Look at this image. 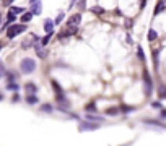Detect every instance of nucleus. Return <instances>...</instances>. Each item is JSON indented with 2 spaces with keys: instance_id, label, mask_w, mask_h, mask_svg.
<instances>
[{
  "instance_id": "f257e3e1",
  "label": "nucleus",
  "mask_w": 166,
  "mask_h": 146,
  "mask_svg": "<svg viewBox=\"0 0 166 146\" xmlns=\"http://www.w3.org/2000/svg\"><path fill=\"white\" fill-rule=\"evenodd\" d=\"M25 31H26V25H10L8 31H7V36H8L10 39H13V38H17L18 34L25 33Z\"/></svg>"
},
{
  "instance_id": "f03ea898",
  "label": "nucleus",
  "mask_w": 166,
  "mask_h": 146,
  "mask_svg": "<svg viewBox=\"0 0 166 146\" xmlns=\"http://www.w3.org/2000/svg\"><path fill=\"white\" fill-rule=\"evenodd\" d=\"M20 68L23 73H33L36 68V63H34L33 58H25V60L20 63Z\"/></svg>"
},
{
  "instance_id": "7ed1b4c3",
  "label": "nucleus",
  "mask_w": 166,
  "mask_h": 146,
  "mask_svg": "<svg viewBox=\"0 0 166 146\" xmlns=\"http://www.w3.org/2000/svg\"><path fill=\"white\" fill-rule=\"evenodd\" d=\"M38 41H39V38H38L36 34H28V38L21 42V46H23V49H30V47H33Z\"/></svg>"
},
{
  "instance_id": "20e7f679",
  "label": "nucleus",
  "mask_w": 166,
  "mask_h": 146,
  "mask_svg": "<svg viewBox=\"0 0 166 146\" xmlns=\"http://www.w3.org/2000/svg\"><path fill=\"white\" fill-rule=\"evenodd\" d=\"M33 47H34V50H36V54H38L39 58H46V57H47V50H46L44 44H38V42H36Z\"/></svg>"
},
{
  "instance_id": "39448f33",
  "label": "nucleus",
  "mask_w": 166,
  "mask_h": 146,
  "mask_svg": "<svg viewBox=\"0 0 166 146\" xmlns=\"http://www.w3.org/2000/svg\"><path fill=\"white\" fill-rule=\"evenodd\" d=\"M77 31H78V26H69L67 25V29H65V31L62 29V33L59 34V38L64 39V38H67V36H74V34H77Z\"/></svg>"
},
{
  "instance_id": "423d86ee",
  "label": "nucleus",
  "mask_w": 166,
  "mask_h": 146,
  "mask_svg": "<svg viewBox=\"0 0 166 146\" xmlns=\"http://www.w3.org/2000/svg\"><path fill=\"white\" fill-rule=\"evenodd\" d=\"M80 21H82V15L75 13V15H72V16H70V20L67 21V25L69 26H78V25H80Z\"/></svg>"
},
{
  "instance_id": "0eeeda50",
  "label": "nucleus",
  "mask_w": 166,
  "mask_h": 146,
  "mask_svg": "<svg viewBox=\"0 0 166 146\" xmlns=\"http://www.w3.org/2000/svg\"><path fill=\"white\" fill-rule=\"evenodd\" d=\"M41 2H39V0H36V2H33V5H31V13L33 15H41Z\"/></svg>"
},
{
  "instance_id": "6e6552de",
  "label": "nucleus",
  "mask_w": 166,
  "mask_h": 146,
  "mask_svg": "<svg viewBox=\"0 0 166 146\" xmlns=\"http://www.w3.org/2000/svg\"><path fill=\"white\" fill-rule=\"evenodd\" d=\"M143 78H145V93L150 94V93H151V80H150V76H148L147 71H145V75H143Z\"/></svg>"
},
{
  "instance_id": "1a4fd4ad",
  "label": "nucleus",
  "mask_w": 166,
  "mask_h": 146,
  "mask_svg": "<svg viewBox=\"0 0 166 146\" xmlns=\"http://www.w3.org/2000/svg\"><path fill=\"white\" fill-rule=\"evenodd\" d=\"M52 84H54V89H55V94H57V99H59V101L65 99V98H64V94H62V91H60L59 83H57V81H52Z\"/></svg>"
},
{
  "instance_id": "9d476101",
  "label": "nucleus",
  "mask_w": 166,
  "mask_h": 146,
  "mask_svg": "<svg viewBox=\"0 0 166 146\" xmlns=\"http://www.w3.org/2000/svg\"><path fill=\"white\" fill-rule=\"evenodd\" d=\"M44 31L46 33H52L54 31V23L50 20H46V23H44Z\"/></svg>"
},
{
  "instance_id": "9b49d317",
  "label": "nucleus",
  "mask_w": 166,
  "mask_h": 146,
  "mask_svg": "<svg viewBox=\"0 0 166 146\" xmlns=\"http://www.w3.org/2000/svg\"><path fill=\"white\" fill-rule=\"evenodd\" d=\"M98 125H95V123H83V125L80 127V130H96Z\"/></svg>"
},
{
  "instance_id": "f8f14e48",
  "label": "nucleus",
  "mask_w": 166,
  "mask_h": 146,
  "mask_svg": "<svg viewBox=\"0 0 166 146\" xmlns=\"http://www.w3.org/2000/svg\"><path fill=\"white\" fill-rule=\"evenodd\" d=\"M36 89H38V88H36L33 83H30V84H26V93H30V94H34L36 93Z\"/></svg>"
},
{
  "instance_id": "ddd939ff",
  "label": "nucleus",
  "mask_w": 166,
  "mask_h": 146,
  "mask_svg": "<svg viewBox=\"0 0 166 146\" xmlns=\"http://www.w3.org/2000/svg\"><path fill=\"white\" fill-rule=\"evenodd\" d=\"M31 18H33V13L31 11H28V13H23V16H21V21H31Z\"/></svg>"
},
{
  "instance_id": "4468645a",
  "label": "nucleus",
  "mask_w": 166,
  "mask_h": 146,
  "mask_svg": "<svg viewBox=\"0 0 166 146\" xmlns=\"http://www.w3.org/2000/svg\"><path fill=\"white\" fill-rule=\"evenodd\" d=\"M164 10V3L163 2H158V5H156V8H155V15H158L160 11H163Z\"/></svg>"
},
{
  "instance_id": "2eb2a0df",
  "label": "nucleus",
  "mask_w": 166,
  "mask_h": 146,
  "mask_svg": "<svg viewBox=\"0 0 166 146\" xmlns=\"http://www.w3.org/2000/svg\"><path fill=\"white\" fill-rule=\"evenodd\" d=\"M12 13H23L25 11V8H21V7H12V10H10Z\"/></svg>"
},
{
  "instance_id": "dca6fc26",
  "label": "nucleus",
  "mask_w": 166,
  "mask_h": 146,
  "mask_svg": "<svg viewBox=\"0 0 166 146\" xmlns=\"http://www.w3.org/2000/svg\"><path fill=\"white\" fill-rule=\"evenodd\" d=\"M28 102H30V104H34V102H38V98L34 96V94H30V96H28V99H26Z\"/></svg>"
},
{
  "instance_id": "f3484780",
  "label": "nucleus",
  "mask_w": 166,
  "mask_h": 146,
  "mask_svg": "<svg viewBox=\"0 0 166 146\" xmlns=\"http://www.w3.org/2000/svg\"><path fill=\"white\" fill-rule=\"evenodd\" d=\"M153 39H156V31L150 29V33H148V41H153Z\"/></svg>"
},
{
  "instance_id": "a211bd4d",
  "label": "nucleus",
  "mask_w": 166,
  "mask_h": 146,
  "mask_svg": "<svg viewBox=\"0 0 166 146\" xmlns=\"http://www.w3.org/2000/svg\"><path fill=\"white\" fill-rule=\"evenodd\" d=\"M41 111H44V112H52V106L50 104H44L41 107Z\"/></svg>"
},
{
  "instance_id": "6ab92c4d",
  "label": "nucleus",
  "mask_w": 166,
  "mask_h": 146,
  "mask_svg": "<svg viewBox=\"0 0 166 146\" xmlns=\"http://www.w3.org/2000/svg\"><path fill=\"white\" fill-rule=\"evenodd\" d=\"M106 112L109 114V115H114V114H117V112H119V109H117V107H111V109H107Z\"/></svg>"
},
{
  "instance_id": "aec40b11",
  "label": "nucleus",
  "mask_w": 166,
  "mask_h": 146,
  "mask_svg": "<svg viewBox=\"0 0 166 146\" xmlns=\"http://www.w3.org/2000/svg\"><path fill=\"white\" fill-rule=\"evenodd\" d=\"M7 20H8V23H12V21H15V13L8 11V15H7Z\"/></svg>"
},
{
  "instance_id": "412c9836",
  "label": "nucleus",
  "mask_w": 166,
  "mask_h": 146,
  "mask_svg": "<svg viewBox=\"0 0 166 146\" xmlns=\"http://www.w3.org/2000/svg\"><path fill=\"white\" fill-rule=\"evenodd\" d=\"M7 89H10V91H12V89H13V91H17V89H18V86H17L15 83H10L8 86H7Z\"/></svg>"
},
{
  "instance_id": "4be33fe9",
  "label": "nucleus",
  "mask_w": 166,
  "mask_h": 146,
  "mask_svg": "<svg viewBox=\"0 0 166 146\" xmlns=\"http://www.w3.org/2000/svg\"><path fill=\"white\" fill-rule=\"evenodd\" d=\"M93 11H95V13H104V10L103 8H101V7H93V8H91Z\"/></svg>"
},
{
  "instance_id": "5701e85b",
  "label": "nucleus",
  "mask_w": 166,
  "mask_h": 146,
  "mask_svg": "<svg viewBox=\"0 0 166 146\" xmlns=\"http://www.w3.org/2000/svg\"><path fill=\"white\" fill-rule=\"evenodd\" d=\"M62 20H64V13H59V16H57V20L54 21V23L59 25V23H62Z\"/></svg>"
},
{
  "instance_id": "b1692460",
  "label": "nucleus",
  "mask_w": 166,
  "mask_h": 146,
  "mask_svg": "<svg viewBox=\"0 0 166 146\" xmlns=\"http://www.w3.org/2000/svg\"><path fill=\"white\" fill-rule=\"evenodd\" d=\"M160 98H161V99H166V88L160 89Z\"/></svg>"
},
{
  "instance_id": "393cba45",
  "label": "nucleus",
  "mask_w": 166,
  "mask_h": 146,
  "mask_svg": "<svg viewBox=\"0 0 166 146\" xmlns=\"http://www.w3.org/2000/svg\"><path fill=\"white\" fill-rule=\"evenodd\" d=\"M78 8H85V0H78Z\"/></svg>"
},
{
  "instance_id": "a878e982",
  "label": "nucleus",
  "mask_w": 166,
  "mask_h": 146,
  "mask_svg": "<svg viewBox=\"0 0 166 146\" xmlns=\"http://www.w3.org/2000/svg\"><path fill=\"white\" fill-rule=\"evenodd\" d=\"M139 57L142 58V60H143V58H145V57H143V52H142V50H140V49H139Z\"/></svg>"
},
{
  "instance_id": "bb28decb",
  "label": "nucleus",
  "mask_w": 166,
  "mask_h": 146,
  "mask_svg": "<svg viewBox=\"0 0 166 146\" xmlns=\"http://www.w3.org/2000/svg\"><path fill=\"white\" fill-rule=\"evenodd\" d=\"M2 75H3V73H2V68H0V76H2Z\"/></svg>"
},
{
  "instance_id": "cd10ccee",
  "label": "nucleus",
  "mask_w": 166,
  "mask_h": 146,
  "mask_svg": "<svg viewBox=\"0 0 166 146\" xmlns=\"http://www.w3.org/2000/svg\"><path fill=\"white\" fill-rule=\"evenodd\" d=\"M33 2H36V0H31V3H33Z\"/></svg>"
},
{
  "instance_id": "c85d7f7f",
  "label": "nucleus",
  "mask_w": 166,
  "mask_h": 146,
  "mask_svg": "<svg viewBox=\"0 0 166 146\" xmlns=\"http://www.w3.org/2000/svg\"><path fill=\"white\" fill-rule=\"evenodd\" d=\"M0 49H2V44H0Z\"/></svg>"
},
{
  "instance_id": "c756f323",
  "label": "nucleus",
  "mask_w": 166,
  "mask_h": 146,
  "mask_svg": "<svg viewBox=\"0 0 166 146\" xmlns=\"http://www.w3.org/2000/svg\"><path fill=\"white\" fill-rule=\"evenodd\" d=\"M10 2H13V0H10Z\"/></svg>"
}]
</instances>
